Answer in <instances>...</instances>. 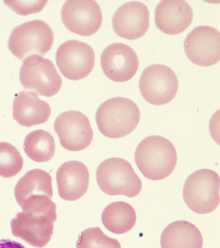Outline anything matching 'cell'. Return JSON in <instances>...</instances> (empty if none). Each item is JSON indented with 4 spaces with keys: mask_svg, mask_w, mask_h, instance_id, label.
Returning a JSON list of instances; mask_svg holds the SVG:
<instances>
[{
    "mask_svg": "<svg viewBox=\"0 0 220 248\" xmlns=\"http://www.w3.org/2000/svg\"><path fill=\"white\" fill-rule=\"evenodd\" d=\"M135 161L145 177L151 180H163L176 166V151L169 140L161 136H150L139 143Z\"/></svg>",
    "mask_w": 220,
    "mask_h": 248,
    "instance_id": "obj_1",
    "label": "cell"
},
{
    "mask_svg": "<svg viewBox=\"0 0 220 248\" xmlns=\"http://www.w3.org/2000/svg\"><path fill=\"white\" fill-rule=\"evenodd\" d=\"M140 120L138 107L128 98L109 99L99 107L96 114L98 129L110 139H119L134 131Z\"/></svg>",
    "mask_w": 220,
    "mask_h": 248,
    "instance_id": "obj_2",
    "label": "cell"
},
{
    "mask_svg": "<svg viewBox=\"0 0 220 248\" xmlns=\"http://www.w3.org/2000/svg\"><path fill=\"white\" fill-rule=\"evenodd\" d=\"M96 180L102 191L111 196L134 197L142 188V181L130 163L120 158L102 162L96 170Z\"/></svg>",
    "mask_w": 220,
    "mask_h": 248,
    "instance_id": "obj_3",
    "label": "cell"
},
{
    "mask_svg": "<svg viewBox=\"0 0 220 248\" xmlns=\"http://www.w3.org/2000/svg\"><path fill=\"white\" fill-rule=\"evenodd\" d=\"M53 42L54 33L51 27L45 21L32 20L14 29L8 46L16 57L24 60L31 55H45Z\"/></svg>",
    "mask_w": 220,
    "mask_h": 248,
    "instance_id": "obj_4",
    "label": "cell"
},
{
    "mask_svg": "<svg viewBox=\"0 0 220 248\" xmlns=\"http://www.w3.org/2000/svg\"><path fill=\"white\" fill-rule=\"evenodd\" d=\"M220 176L214 170H201L185 181L183 199L187 206L199 214L213 211L220 203Z\"/></svg>",
    "mask_w": 220,
    "mask_h": 248,
    "instance_id": "obj_5",
    "label": "cell"
},
{
    "mask_svg": "<svg viewBox=\"0 0 220 248\" xmlns=\"http://www.w3.org/2000/svg\"><path fill=\"white\" fill-rule=\"evenodd\" d=\"M20 79L26 91L46 97L55 96L62 85V79L53 62L39 55H31L24 60Z\"/></svg>",
    "mask_w": 220,
    "mask_h": 248,
    "instance_id": "obj_6",
    "label": "cell"
},
{
    "mask_svg": "<svg viewBox=\"0 0 220 248\" xmlns=\"http://www.w3.org/2000/svg\"><path fill=\"white\" fill-rule=\"evenodd\" d=\"M139 86L141 94L147 102L161 106L175 98L178 89V80L171 68L154 64L143 72Z\"/></svg>",
    "mask_w": 220,
    "mask_h": 248,
    "instance_id": "obj_7",
    "label": "cell"
},
{
    "mask_svg": "<svg viewBox=\"0 0 220 248\" xmlns=\"http://www.w3.org/2000/svg\"><path fill=\"white\" fill-rule=\"evenodd\" d=\"M56 60L59 71L65 78L71 80H80L93 70L95 54L89 45L70 40L58 48Z\"/></svg>",
    "mask_w": 220,
    "mask_h": 248,
    "instance_id": "obj_8",
    "label": "cell"
},
{
    "mask_svg": "<svg viewBox=\"0 0 220 248\" xmlns=\"http://www.w3.org/2000/svg\"><path fill=\"white\" fill-rule=\"evenodd\" d=\"M61 20L67 29L74 34L89 36L102 26L103 16L95 1L71 0L65 1L61 11Z\"/></svg>",
    "mask_w": 220,
    "mask_h": 248,
    "instance_id": "obj_9",
    "label": "cell"
},
{
    "mask_svg": "<svg viewBox=\"0 0 220 248\" xmlns=\"http://www.w3.org/2000/svg\"><path fill=\"white\" fill-rule=\"evenodd\" d=\"M61 146L67 150L80 151L88 147L93 131L88 118L77 110H69L58 116L54 125Z\"/></svg>",
    "mask_w": 220,
    "mask_h": 248,
    "instance_id": "obj_10",
    "label": "cell"
},
{
    "mask_svg": "<svg viewBox=\"0 0 220 248\" xmlns=\"http://www.w3.org/2000/svg\"><path fill=\"white\" fill-rule=\"evenodd\" d=\"M184 49L187 58L196 65H214L220 58L219 31L210 26L196 27L185 38Z\"/></svg>",
    "mask_w": 220,
    "mask_h": 248,
    "instance_id": "obj_11",
    "label": "cell"
},
{
    "mask_svg": "<svg viewBox=\"0 0 220 248\" xmlns=\"http://www.w3.org/2000/svg\"><path fill=\"white\" fill-rule=\"evenodd\" d=\"M139 66L138 56L131 46L115 43L107 46L101 57L102 71L116 82H125L136 75Z\"/></svg>",
    "mask_w": 220,
    "mask_h": 248,
    "instance_id": "obj_12",
    "label": "cell"
},
{
    "mask_svg": "<svg viewBox=\"0 0 220 248\" xmlns=\"http://www.w3.org/2000/svg\"><path fill=\"white\" fill-rule=\"evenodd\" d=\"M57 217L49 215L19 213L11 220L13 235L22 238L36 248L45 247L53 234L54 222Z\"/></svg>",
    "mask_w": 220,
    "mask_h": 248,
    "instance_id": "obj_13",
    "label": "cell"
},
{
    "mask_svg": "<svg viewBox=\"0 0 220 248\" xmlns=\"http://www.w3.org/2000/svg\"><path fill=\"white\" fill-rule=\"evenodd\" d=\"M149 17V11L144 3L130 1L117 9L112 23L114 31L119 36L126 40H137L147 32Z\"/></svg>",
    "mask_w": 220,
    "mask_h": 248,
    "instance_id": "obj_14",
    "label": "cell"
},
{
    "mask_svg": "<svg viewBox=\"0 0 220 248\" xmlns=\"http://www.w3.org/2000/svg\"><path fill=\"white\" fill-rule=\"evenodd\" d=\"M192 20V9L187 1L165 0L156 6V25L165 34H180L190 26Z\"/></svg>",
    "mask_w": 220,
    "mask_h": 248,
    "instance_id": "obj_15",
    "label": "cell"
},
{
    "mask_svg": "<svg viewBox=\"0 0 220 248\" xmlns=\"http://www.w3.org/2000/svg\"><path fill=\"white\" fill-rule=\"evenodd\" d=\"M59 193L61 199L74 201L88 191L89 172L86 165L78 161H69L61 165L57 172Z\"/></svg>",
    "mask_w": 220,
    "mask_h": 248,
    "instance_id": "obj_16",
    "label": "cell"
},
{
    "mask_svg": "<svg viewBox=\"0 0 220 248\" xmlns=\"http://www.w3.org/2000/svg\"><path fill=\"white\" fill-rule=\"evenodd\" d=\"M13 109V118L20 125L28 127L45 123L51 112L47 102L29 91H22L16 95Z\"/></svg>",
    "mask_w": 220,
    "mask_h": 248,
    "instance_id": "obj_17",
    "label": "cell"
},
{
    "mask_svg": "<svg viewBox=\"0 0 220 248\" xmlns=\"http://www.w3.org/2000/svg\"><path fill=\"white\" fill-rule=\"evenodd\" d=\"M161 248H202V234L194 224L185 220L171 223L161 236Z\"/></svg>",
    "mask_w": 220,
    "mask_h": 248,
    "instance_id": "obj_18",
    "label": "cell"
},
{
    "mask_svg": "<svg viewBox=\"0 0 220 248\" xmlns=\"http://www.w3.org/2000/svg\"><path fill=\"white\" fill-rule=\"evenodd\" d=\"M15 195L20 205L30 198L45 195L52 199L53 190L51 175L40 169L29 170L19 180L15 187Z\"/></svg>",
    "mask_w": 220,
    "mask_h": 248,
    "instance_id": "obj_19",
    "label": "cell"
},
{
    "mask_svg": "<svg viewBox=\"0 0 220 248\" xmlns=\"http://www.w3.org/2000/svg\"><path fill=\"white\" fill-rule=\"evenodd\" d=\"M102 223L109 232L123 234L132 230L136 222L134 209L125 202H115L104 209Z\"/></svg>",
    "mask_w": 220,
    "mask_h": 248,
    "instance_id": "obj_20",
    "label": "cell"
},
{
    "mask_svg": "<svg viewBox=\"0 0 220 248\" xmlns=\"http://www.w3.org/2000/svg\"><path fill=\"white\" fill-rule=\"evenodd\" d=\"M24 149L31 160L37 162H48L55 155V139L49 132L36 130L26 137Z\"/></svg>",
    "mask_w": 220,
    "mask_h": 248,
    "instance_id": "obj_21",
    "label": "cell"
},
{
    "mask_svg": "<svg viewBox=\"0 0 220 248\" xmlns=\"http://www.w3.org/2000/svg\"><path fill=\"white\" fill-rule=\"evenodd\" d=\"M24 160L20 153L11 143L0 142V176L11 178L22 170Z\"/></svg>",
    "mask_w": 220,
    "mask_h": 248,
    "instance_id": "obj_22",
    "label": "cell"
},
{
    "mask_svg": "<svg viewBox=\"0 0 220 248\" xmlns=\"http://www.w3.org/2000/svg\"><path fill=\"white\" fill-rule=\"evenodd\" d=\"M76 248H121L118 240L106 235L100 228L83 231L76 242Z\"/></svg>",
    "mask_w": 220,
    "mask_h": 248,
    "instance_id": "obj_23",
    "label": "cell"
},
{
    "mask_svg": "<svg viewBox=\"0 0 220 248\" xmlns=\"http://www.w3.org/2000/svg\"><path fill=\"white\" fill-rule=\"evenodd\" d=\"M48 1H5V5L18 15L26 16L40 13Z\"/></svg>",
    "mask_w": 220,
    "mask_h": 248,
    "instance_id": "obj_24",
    "label": "cell"
},
{
    "mask_svg": "<svg viewBox=\"0 0 220 248\" xmlns=\"http://www.w3.org/2000/svg\"><path fill=\"white\" fill-rule=\"evenodd\" d=\"M0 248H26L19 242L9 239H0Z\"/></svg>",
    "mask_w": 220,
    "mask_h": 248,
    "instance_id": "obj_25",
    "label": "cell"
}]
</instances>
